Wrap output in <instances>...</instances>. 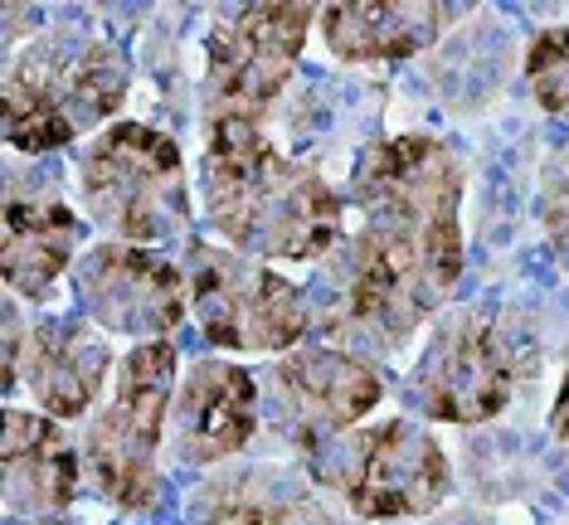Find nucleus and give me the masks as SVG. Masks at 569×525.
I'll list each match as a JSON object with an SVG mask.
<instances>
[{
    "instance_id": "39448f33",
    "label": "nucleus",
    "mask_w": 569,
    "mask_h": 525,
    "mask_svg": "<svg viewBox=\"0 0 569 525\" xmlns=\"http://www.w3.org/2000/svg\"><path fill=\"white\" fill-rule=\"evenodd\" d=\"M176 404V345L141 341L118 361L112 400L98 408L83 438V472L102 502L122 511L157 506V453L171 433Z\"/></svg>"
},
{
    "instance_id": "aec40b11",
    "label": "nucleus",
    "mask_w": 569,
    "mask_h": 525,
    "mask_svg": "<svg viewBox=\"0 0 569 525\" xmlns=\"http://www.w3.org/2000/svg\"><path fill=\"white\" fill-rule=\"evenodd\" d=\"M550 428H555V438L569 443V345L560 361V390H555V404H550Z\"/></svg>"
},
{
    "instance_id": "9d476101",
    "label": "nucleus",
    "mask_w": 569,
    "mask_h": 525,
    "mask_svg": "<svg viewBox=\"0 0 569 525\" xmlns=\"http://www.w3.org/2000/svg\"><path fill=\"white\" fill-rule=\"evenodd\" d=\"M112 375V341L83 316H44L20 326L16 302H6V394H24L49 418H83Z\"/></svg>"
},
{
    "instance_id": "f257e3e1",
    "label": "nucleus",
    "mask_w": 569,
    "mask_h": 525,
    "mask_svg": "<svg viewBox=\"0 0 569 525\" xmlns=\"http://www.w3.org/2000/svg\"><path fill=\"white\" fill-rule=\"evenodd\" d=\"M360 229L341 259L336 326L375 351H399L452 297L462 249V165L429 132L380 137L351 175Z\"/></svg>"
},
{
    "instance_id": "f3484780",
    "label": "nucleus",
    "mask_w": 569,
    "mask_h": 525,
    "mask_svg": "<svg viewBox=\"0 0 569 525\" xmlns=\"http://www.w3.org/2000/svg\"><path fill=\"white\" fill-rule=\"evenodd\" d=\"M458 16L443 0H336L321 10V34L341 63H399L423 54Z\"/></svg>"
},
{
    "instance_id": "9b49d317",
    "label": "nucleus",
    "mask_w": 569,
    "mask_h": 525,
    "mask_svg": "<svg viewBox=\"0 0 569 525\" xmlns=\"http://www.w3.org/2000/svg\"><path fill=\"white\" fill-rule=\"evenodd\" d=\"M380 400H385L380 370L351 351H336V345L288 351L273 365V380H268L273 424L307 457L317 447H327L331 438H341V433H351Z\"/></svg>"
},
{
    "instance_id": "412c9836",
    "label": "nucleus",
    "mask_w": 569,
    "mask_h": 525,
    "mask_svg": "<svg viewBox=\"0 0 569 525\" xmlns=\"http://www.w3.org/2000/svg\"><path fill=\"white\" fill-rule=\"evenodd\" d=\"M34 525H69V521H59V516H49V521H34Z\"/></svg>"
},
{
    "instance_id": "6e6552de",
    "label": "nucleus",
    "mask_w": 569,
    "mask_h": 525,
    "mask_svg": "<svg viewBox=\"0 0 569 525\" xmlns=\"http://www.w3.org/2000/svg\"><path fill=\"white\" fill-rule=\"evenodd\" d=\"M190 312L204 341L249 355H288L312 331V306L263 259L190 243Z\"/></svg>"
},
{
    "instance_id": "f8f14e48",
    "label": "nucleus",
    "mask_w": 569,
    "mask_h": 525,
    "mask_svg": "<svg viewBox=\"0 0 569 525\" xmlns=\"http://www.w3.org/2000/svg\"><path fill=\"white\" fill-rule=\"evenodd\" d=\"M73 292L83 312L108 336L166 341L190 306V277L171 259L141 249V243H98L73 267Z\"/></svg>"
},
{
    "instance_id": "6ab92c4d",
    "label": "nucleus",
    "mask_w": 569,
    "mask_h": 525,
    "mask_svg": "<svg viewBox=\"0 0 569 525\" xmlns=\"http://www.w3.org/2000/svg\"><path fill=\"white\" fill-rule=\"evenodd\" d=\"M536 220L546 234L550 253L569 267V142L555 151L540 171V195H536Z\"/></svg>"
},
{
    "instance_id": "4468645a",
    "label": "nucleus",
    "mask_w": 569,
    "mask_h": 525,
    "mask_svg": "<svg viewBox=\"0 0 569 525\" xmlns=\"http://www.w3.org/2000/svg\"><path fill=\"white\" fill-rule=\"evenodd\" d=\"M190 521L196 525H360V516L331 506L327 492L307 472H292L278 463L214 472L190 496Z\"/></svg>"
},
{
    "instance_id": "20e7f679",
    "label": "nucleus",
    "mask_w": 569,
    "mask_h": 525,
    "mask_svg": "<svg viewBox=\"0 0 569 525\" xmlns=\"http://www.w3.org/2000/svg\"><path fill=\"white\" fill-rule=\"evenodd\" d=\"M307 477L360 521H419L452 492L443 447L413 418L341 433L307 457Z\"/></svg>"
},
{
    "instance_id": "a211bd4d",
    "label": "nucleus",
    "mask_w": 569,
    "mask_h": 525,
    "mask_svg": "<svg viewBox=\"0 0 569 525\" xmlns=\"http://www.w3.org/2000/svg\"><path fill=\"white\" fill-rule=\"evenodd\" d=\"M526 88L546 112L569 122V24L540 30L526 49Z\"/></svg>"
},
{
    "instance_id": "0eeeda50",
    "label": "nucleus",
    "mask_w": 569,
    "mask_h": 525,
    "mask_svg": "<svg viewBox=\"0 0 569 525\" xmlns=\"http://www.w3.org/2000/svg\"><path fill=\"white\" fill-rule=\"evenodd\" d=\"M526 345L497 306H448L409 375V404L438 424H487L511 404Z\"/></svg>"
},
{
    "instance_id": "ddd939ff",
    "label": "nucleus",
    "mask_w": 569,
    "mask_h": 525,
    "mask_svg": "<svg viewBox=\"0 0 569 525\" xmlns=\"http://www.w3.org/2000/svg\"><path fill=\"white\" fill-rule=\"evenodd\" d=\"M258 418H263V404L249 370L229 361H196L171 404V453L186 467L229 463L249 447Z\"/></svg>"
},
{
    "instance_id": "2eb2a0df",
    "label": "nucleus",
    "mask_w": 569,
    "mask_h": 525,
    "mask_svg": "<svg viewBox=\"0 0 569 525\" xmlns=\"http://www.w3.org/2000/svg\"><path fill=\"white\" fill-rule=\"evenodd\" d=\"M79 447L59 428V418L40 408H6V443H0V472H6V516L10 521H49L73 506L79 496Z\"/></svg>"
},
{
    "instance_id": "1a4fd4ad",
    "label": "nucleus",
    "mask_w": 569,
    "mask_h": 525,
    "mask_svg": "<svg viewBox=\"0 0 569 525\" xmlns=\"http://www.w3.org/2000/svg\"><path fill=\"white\" fill-rule=\"evenodd\" d=\"M317 6H243L214 20L204 40V127L258 122L302 59Z\"/></svg>"
},
{
    "instance_id": "423d86ee",
    "label": "nucleus",
    "mask_w": 569,
    "mask_h": 525,
    "mask_svg": "<svg viewBox=\"0 0 569 525\" xmlns=\"http://www.w3.org/2000/svg\"><path fill=\"white\" fill-rule=\"evenodd\" d=\"M83 210L118 243H166L190 229L186 157L157 127L112 122L79 165Z\"/></svg>"
},
{
    "instance_id": "dca6fc26",
    "label": "nucleus",
    "mask_w": 569,
    "mask_h": 525,
    "mask_svg": "<svg viewBox=\"0 0 569 525\" xmlns=\"http://www.w3.org/2000/svg\"><path fill=\"white\" fill-rule=\"evenodd\" d=\"M83 214H73L59 195H20V185H10L6 224H0V273L16 297L44 302L83 253Z\"/></svg>"
},
{
    "instance_id": "f03ea898",
    "label": "nucleus",
    "mask_w": 569,
    "mask_h": 525,
    "mask_svg": "<svg viewBox=\"0 0 569 525\" xmlns=\"http://www.w3.org/2000/svg\"><path fill=\"white\" fill-rule=\"evenodd\" d=\"M200 195L214 234L263 263H312L341 243L346 200L307 161H292L258 122H210Z\"/></svg>"
},
{
    "instance_id": "7ed1b4c3",
    "label": "nucleus",
    "mask_w": 569,
    "mask_h": 525,
    "mask_svg": "<svg viewBox=\"0 0 569 525\" xmlns=\"http://www.w3.org/2000/svg\"><path fill=\"white\" fill-rule=\"evenodd\" d=\"M132 88V63L118 44L83 30L34 34L6 63V142L30 157L108 132Z\"/></svg>"
}]
</instances>
